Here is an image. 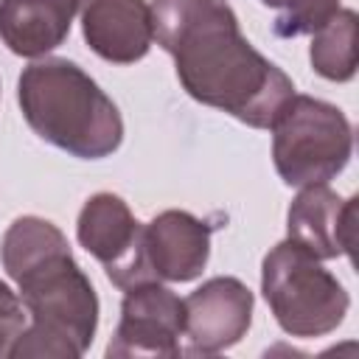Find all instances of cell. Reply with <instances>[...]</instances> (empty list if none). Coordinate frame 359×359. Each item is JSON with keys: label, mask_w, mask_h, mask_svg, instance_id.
Wrapping results in <instances>:
<instances>
[{"label": "cell", "mask_w": 359, "mask_h": 359, "mask_svg": "<svg viewBox=\"0 0 359 359\" xmlns=\"http://www.w3.org/2000/svg\"><path fill=\"white\" fill-rule=\"evenodd\" d=\"M151 22L194 101L252 129H269L294 95L292 79L241 34L227 0H154Z\"/></svg>", "instance_id": "1"}, {"label": "cell", "mask_w": 359, "mask_h": 359, "mask_svg": "<svg viewBox=\"0 0 359 359\" xmlns=\"http://www.w3.org/2000/svg\"><path fill=\"white\" fill-rule=\"evenodd\" d=\"M0 261L31 314V325L14 339L8 356H84L98 328V294L65 233L42 216H20L3 236Z\"/></svg>", "instance_id": "2"}, {"label": "cell", "mask_w": 359, "mask_h": 359, "mask_svg": "<svg viewBox=\"0 0 359 359\" xmlns=\"http://www.w3.org/2000/svg\"><path fill=\"white\" fill-rule=\"evenodd\" d=\"M17 104L45 143L79 160L109 157L123 140L115 101L70 59L31 62L17 79Z\"/></svg>", "instance_id": "3"}, {"label": "cell", "mask_w": 359, "mask_h": 359, "mask_svg": "<svg viewBox=\"0 0 359 359\" xmlns=\"http://www.w3.org/2000/svg\"><path fill=\"white\" fill-rule=\"evenodd\" d=\"M261 292L280 331L297 339L337 331L351 306L345 286L292 238L264 255Z\"/></svg>", "instance_id": "4"}, {"label": "cell", "mask_w": 359, "mask_h": 359, "mask_svg": "<svg viewBox=\"0 0 359 359\" xmlns=\"http://www.w3.org/2000/svg\"><path fill=\"white\" fill-rule=\"evenodd\" d=\"M269 129L275 171L292 188L334 180L353 151V129L345 112L314 95L294 93Z\"/></svg>", "instance_id": "5"}, {"label": "cell", "mask_w": 359, "mask_h": 359, "mask_svg": "<svg viewBox=\"0 0 359 359\" xmlns=\"http://www.w3.org/2000/svg\"><path fill=\"white\" fill-rule=\"evenodd\" d=\"M76 238L118 289L154 280L143 252V224L118 194L98 191L81 205Z\"/></svg>", "instance_id": "6"}, {"label": "cell", "mask_w": 359, "mask_h": 359, "mask_svg": "<svg viewBox=\"0 0 359 359\" xmlns=\"http://www.w3.org/2000/svg\"><path fill=\"white\" fill-rule=\"evenodd\" d=\"M121 320L107 345L109 359L123 356H180L185 334L182 300L157 280H143L123 289Z\"/></svg>", "instance_id": "7"}, {"label": "cell", "mask_w": 359, "mask_h": 359, "mask_svg": "<svg viewBox=\"0 0 359 359\" xmlns=\"http://www.w3.org/2000/svg\"><path fill=\"white\" fill-rule=\"evenodd\" d=\"M185 339L188 353L213 356L247 337L252 325V292L230 275H219L194 289L185 300Z\"/></svg>", "instance_id": "8"}, {"label": "cell", "mask_w": 359, "mask_h": 359, "mask_svg": "<svg viewBox=\"0 0 359 359\" xmlns=\"http://www.w3.org/2000/svg\"><path fill=\"white\" fill-rule=\"evenodd\" d=\"M286 233L320 261L353 252L356 196H339L323 185H303L286 210Z\"/></svg>", "instance_id": "9"}, {"label": "cell", "mask_w": 359, "mask_h": 359, "mask_svg": "<svg viewBox=\"0 0 359 359\" xmlns=\"http://www.w3.org/2000/svg\"><path fill=\"white\" fill-rule=\"evenodd\" d=\"M213 224L188 210H163L143 224V252L154 280L188 283L202 275L210 258Z\"/></svg>", "instance_id": "10"}, {"label": "cell", "mask_w": 359, "mask_h": 359, "mask_svg": "<svg viewBox=\"0 0 359 359\" xmlns=\"http://www.w3.org/2000/svg\"><path fill=\"white\" fill-rule=\"evenodd\" d=\"M81 34L95 56L112 65L140 62L154 42L146 0H81Z\"/></svg>", "instance_id": "11"}, {"label": "cell", "mask_w": 359, "mask_h": 359, "mask_svg": "<svg viewBox=\"0 0 359 359\" xmlns=\"http://www.w3.org/2000/svg\"><path fill=\"white\" fill-rule=\"evenodd\" d=\"M81 0H0V39L25 59L59 48L79 14Z\"/></svg>", "instance_id": "12"}, {"label": "cell", "mask_w": 359, "mask_h": 359, "mask_svg": "<svg viewBox=\"0 0 359 359\" xmlns=\"http://www.w3.org/2000/svg\"><path fill=\"white\" fill-rule=\"evenodd\" d=\"M356 11L339 8L325 25L311 34L309 62L328 81H351L356 76Z\"/></svg>", "instance_id": "13"}, {"label": "cell", "mask_w": 359, "mask_h": 359, "mask_svg": "<svg viewBox=\"0 0 359 359\" xmlns=\"http://www.w3.org/2000/svg\"><path fill=\"white\" fill-rule=\"evenodd\" d=\"M261 3L275 11L272 31L280 39L314 34L339 11V0H261Z\"/></svg>", "instance_id": "14"}, {"label": "cell", "mask_w": 359, "mask_h": 359, "mask_svg": "<svg viewBox=\"0 0 359 359\" xmlns=\"http://www.w3.org/2000/svg\"><path fill=\"white\" fill-rule=\"evenodd\" d=\"M25 328V306L17 292H11L8 283L0 280V359L8 356L14 339Z\"/></svg>", "instance_id": "15"}]
</instances>
